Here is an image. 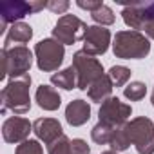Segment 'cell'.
<instances>
[{"mask_svg": "<svg viewBox=\"0 0 154 154\" xmlns=\"http://www.w3.org/2000/svg\"><path fill=\"white\" fill-rule=\"evenodd\" d=\"M31 38H33V27L29 24L17 22L8 29L4 36V49H11L15 47V44H27Z\"/></svg>", "mask_w": 154, "mask_h": 154, "instance_id": "14", "label": "cell"}, {"mask_svg": "<svg viewBox=\"0 0 154 154\" xmlns=\"http://www.w3.org/2000/svg\"><path fill=\"white\" fill-rule=\"evenodd\" d=\"M123 94L127 100L131 102H140L141 98H145L147 94V85L143 82H131L125 89H123Z\"/></svg>", "mask_w": 154, "mask_h": 154, "instance_id": "23", "label": "cell"}, {"mask_svg": "<svg viewBox=\"0 0 154 154\" xmlns=\"http://www.w3.org/2000/svg\"><path fill=\"white\" fill-rule=\"evenodd\" d=\"M131 69L129 67H125V65H112L111 69H109V78L112 80V84L116 85V87H122V85H125L127 82H129V78H131Z\"/></svg>", "mask_w": 154, "mask_h": 154, "instance_id": "21", "label": "cell"}, {"mask_svg": "<svg viewBox=\"0 0 154 154\" xmlns=\"http://www.w3.org/2000/svg\"><path fill=\"white\" fill-rule=\"evenodd\" d=\"M33 63V53L26 45H15L11 49H2V74L0 78L6 80L26 76Z\"/></svg>", "mask_w": 154, "mask_h": 154, "instance_id": "3", "label": "cell"}, {"mask_svg": "<svg viewBox=\"0 0 154 154\" xmlns=\"http://www.w3.org/2000/svg\"><path fill=\"white\" fill-rule=\"evenodd\" d=\"M141 31L147 35V38L154 40V2H145V22Z\"/></svg>", "mask_w": 154, "mask_h": 154, "instance_id": "24", "label": "cell"}, {"mask_svg": "<svg viewBox=\"0 0 154 154\" xmlns=\"http://www.w3.org/2000/svg\"><path fill=\"white\" fill-rule=\"evenodd\" d=\"M112 80L109 78V74H102L98 80H94L91 84V87L87 89V96L91 98V102H96V103H103L107 98H111V93H112Z\"/></svg>", "mask_w": 154, "mask_h": 154, "instance_id": "15", "label": "cell"}, {"mask_svg": "<svg viewBox=\"0 0 154 154\" xmlns=\"http://www.w3.org/2000/svg\"><path fill=\"white\" fill-rule=\"evenodd\" d=\"M89 26H85L84 20H80L74 15H63L58 18L54 29H53V38L58 40L62 45H72L78 40H84L85 31Z\"/></svg>", "mask_w": 154, "mask_h": 154, "instance_id": "8", "label": "cell"}, {"mask_svg": "<svg viewBox=\"0 0 154 154\" xmlns=\"http://www.w3.org/2000/svg\"><path fill=\"white\" fill-rule=\"evenodd\" d=\"M102 154H118L116 150H105V152H102Z\"/></svg>", "mask_w": 154, "mask_h": 154, "instance_id": "30", "label": "cell"}, {"mask_svg": "<svg viewBox=\"0 0 154 154\" xmlns=\"http://www.w3.org/2000/svg\"><path fill=\"white\" fill-rule=\"evenodd\" d=\"M116 129H118V127H116ZM116 129L111 127V125H105V123L98 122V123L93 127V131H91V138H93V141L98 143V145H107V143H111V140H112Z\"/></svg>", "mask_w": 154, "mask_h": 154, "instance_id": "19", "label": "cell"}, {"mask_svg": "<svg viewBox=\"0 0 154 154\" xmlns=\"http://www.w3.org/2000/svg\"><path fill=\"white\" fill-rule=\"evenodd\" d=\"M33 132L45 145H51L60 136H63V129H62L60 122L54 120V118H38V120H35L33 122Z\"/></svg>", "mask_w": 154, "mask_h": 154, "instance_id": "12", "label": "cell"}, {"mask_svg": "<svg viewBox=\"0 0 154 154\" xmlns=\"http://www.w3.org/2000/svg\"><path fill=\"white\" fill-rule=\"evenodd\" d=\"M131 143L138 154H154V123L147 116H138L125 123Z\"/></svg>", "mask_w": 154, "mask_h": 154, "instance_id": "5", "label": "cell"}, {"mask_svg": "<svg viewBox=\"0 0 154 154\" xmlns=\"http://www.w3.org/2000/svg\"><path fill=\"white\" fill-rule=\"evenodd\" d=\"M112 51L118 58L140 60L150 53V42L140 31H118L112 40Z\"/></svg>", "mask_w": 154, "mask_h": 154, "instance_id": "2", "label": "cell"}, {"mask_svg": "<svg viewBox=\"0 0 154 154\" xmlns=\"http://www.w3.org/2000/svg\"><path fill=\"white\" fill-rule=\"evenodd\" d=\"M29 85H31V76L26 74L20 78H13L2 89V114H6L8 111L15 114H26L31 109Z\"/></svg>", "mask_w": 154, "mask_h": 154, "instance_id": "1", "label": "cell"}, {"mask_svg": "<svg viewBox=\"0 0 154 154\" xmlns=\"http://www.w3.org/2000/svg\"><path fill=\"white\" fill-rule=\"evenodd\" d=\"M35 98H36L38 107L44 109V111H56V109L60 107V103H62V98H60L58 91H56L54 87L44 85V84L38 85Z\"/></svg>", "mask_w": 154, "mask_h": 154, "instance_id": "16", "label": "cell"}, {"mask_svg": "<svg viewBox=\"0 0 154 154\" xmlns=\"http://www.w3.org/2000/svg\"><path fill=\"white\" fill-rule=\"evenodd\" d=\"M69 2H65V0H49L47 2V9L56 13V15H63L67 9H69Z\"/></svg>", "mask_w": 154, "mask_h": 154, "instance_id": "27", "label": "cell"}, {"mask_svg": "<svg viewBox=\"0 0 154 154\" xmlns=\"http://www.w3.org/2000/svg\"><path fill=\"white\" fill-rule=\"evenodd\" d=\"M35 56H36V65L44 72H53L56 71L65 56L63 45L54 40V38H44L35 45Z\"/></svg>", "mask_w": 154, "mask_h": 154, "instance_id": "7", "label": "cell"}, {"mask_svg": "<svg viewBox=\"0 0 154 154\" xmlns=\"http://www.w3.org/2000/svg\"><path fill=\"white\" fill-rule=\"evenodd\" d=\"M51 84L56 85V87H60V89H65V91H71L74 87H78V76H76L74 67L69 65L67 69L51 74Z\"/></svg>", "mask_w": 154, "mask_h": 154, "instance_id": "18", "label": "cell"}, {"mask_svg": "<svg viewBox=\"0 0 154 154\" xmlns=\"http://www.w3.org/2000/svg\"><path fill=\"white\" fill-rule=\"evenodd\" d=\"M44 8H47V2H22V0H9V2H2L0 4V35L8 33V24H17L20 22L24 17L27 15H33V13H38L42 11Z\"/></svg>", "mask_w": 154, "mask_h": 154, "instance_id": "4", "label": "cell"}, {"mask_svg": "<svg viewBox=\"0 0 154 154\" xmlns=\"http://www.w3.org/2000/svg\"><path fill=\"white\" fill-rule=\"evenodd\" d=\"M71 152L72 154H91V149H89V145L84 140L76 138V140L71 141Z\"/></svg>", "mask_w": 154, "mask_h": 154, "instance_id": "28", "label": "cell"}, {"mask_svg": "<svg viewBox=\"0 0 154 154\" xmlns=\"http://www.w3.org/2000/svg\"><path fill=\"white\" fill-rule=\"evenodd\" d=\"M76 6L78 8H82V9H87V11H96V9H100L102 6H103V2H85V0H78L76 2Z\"/></svg>", "mask_w": 154, "mask_h": 154, "instance_id": "29", "label": "cell"}, {"mask_svg": "<svg viewBox=\"0 0 154 154\" xmlns=\"http://www.w3.org/2000/svg\"><path fill=\"white\" fill-rule=\"evenodd\" d=\"M109 44H111V31L102 27V26H89L87 31H85V36H84V51L93 54V56H98V54H103L107 49H109Z\"/></svg>", "mask_w": 154, "mask_h": 154, "instance_id": "10", "label": "cell"}, {"mask_svg": "<svg viewBox=\"0 0 154 154\" xmlns=\"http://www.w3.org/2000/svg\"><path fill=\"white\" fill-rule=\"evenodd\" d=\"M131 114H132V107L131 105L123 103L116 96H111V98H107L102 103V107L98 111V122L116 129V127L125 125L127 120L131 118Z\"/></svg>", "mask_w": 154, "mask_h": 154, "instance_id": "9", "label": "cell"}, {"mask_svg": "<svg viewBox=\"0 0 154 154\" xmlns=\"http://www.w3.org/2000/svg\"><path fill=\"white\" fill-rule=\"evenodd\" d=\"M31 131H33V123H29V120L22 116L8 118L2 125V136L4 141L8 143H24Z\"/></svg>", "mask_w": 154, "mask_h": 154, "instance_id": "11", "label": "cell"}, {"mask_svg": "<svg viewBox=\"0 0 154 154\" xmlns=\"http://www.w3.org/2000/svg\"><path fill=\"white\" fill-rule=\"evenodd\" d=\"M122 17H123V22L132 31H141L143 22H145V2L125 6L122 11Z\"/></svg>", "mask_w": 154, "mask_h": 154, "instance_id": "17", "label": "cell"}, {"mask_svg": "<svg viewBox=\"0 0 154 154\" xmlns=\"http://www.w3.org/2000/svg\"><path fill=\"white\" fill-rule=\"evenodd\" d=\"M47 152L49 154H72L71 152V140L65 134L60 136L56 141H53L51 145H47Z\"/></svg>", "mask_w": 154, "mask_h": 154, "instance_id": "25", "label": "cell"}, {"mask_svg": "<svg viewBox=\"0 0 154 154\" xmlns=\"http://www.w3.org/2000/svg\"><path fill=\"white\" fill-rule=\"evenodd\" d=\"M15 154H44V149L36 140H26L17 147Z\"/></svg>", "mask_w": 154, "mask_h": 154, "instance_id": "26", "label": "cell"}, {"mask_svg": "<svg viewBox=\"0 0 154 154\" xmlns=\"http://www.w3.org/2000/svg\"><path fill=\"white\" fill-rule=\"evenodd\" d=\"M91 18H93L98 26H102V27H105V26H112L114 20H116L114 11H112L109 6H105V4H103L100 9L93 11V13H91Z\"/></svg>", "mask_w": 154, "mask_h": 154, "instance_id": "22", "label": "cell"}, {"mask_svg": "<svg viewBox=\"0 0 154 154\" xmlns=\"http://www.w3.org/2000/svg\"><path fill=\"white\" fill-rule=\"evenodd\" d=\"M91 118V105L85 100H72L67 107H65V120L69 125L72 127H80L84 123H87Z\"/></svg>", "mask_w": 154, "mask_h": 154, "instance_id": "13", "label": "cell"}, {"mask_svg": "<svg viewBox=\"0 0 154 154\" xmlns=\"http://www.w3.org/2000/svg\"><path fill=\"white\" fill-rule=\"evenodd\" d=\"M150 102H152V105H154V91H152V94H150Z\"/></svg>", "mask_w": 154, "mask_h": 154, "instance_id": "31", "label": "cell"}, {"mask_svg": "<svg viewBox=\"0 0 154 154\" xmlns=\"http://www.w3.org/2000/svg\"><path fill=\"white\" fill-rule=\"evenodd\" d=\"M72 67L76 71V76H78V89H82V91H87L91 87V84L103 74V65L93 54L85 53L84 49L74 53Z\"/></svg>", "mask_w": 154, "mask_h": 154, "instance_id": "6", "label": "cell"}, {"mask_svg": "<svg viewBox=\"0 0 154 154\" xmlns=\"http://www.w3.org/2000/svg\"><path fill=\"white\" fill-rule=\"evenodd\" d=\"M109 145H111V150H116V152L127 150L131 147V138H129V132H127L125 125H122L114 131V136H112Z\"/></svg>", "mask_w": 154, "mask_h": 154, "instance_id": "20", "label": "cell"}]
</instances>
